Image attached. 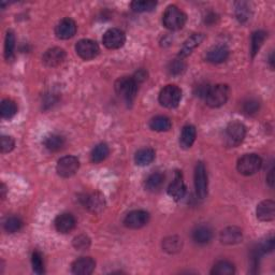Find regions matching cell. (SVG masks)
<instances>
[{
  "label": "cell",
  "mask_w": 275,
  "mask_h": 275,
  "mask_svg": "<svg viewBox=\"0 0 275 275\" xmlns=\"http://www.w3.org/2000/svg\"><path fill=\"white\" fill-rule=\"evenodd\" d=\"M213 238L212 230L208 226H199L192 232V239L198 244H208Z\"/></svg>",
  "instance_id": "cell-23"
},
{
  "label": "cell",
  "mask_w": 275,
  "mask_h": 275,
  "mask_svg": "<svg viewBox=\"0 0 275 275\" xmlns=\"http://www.w3.org/2000/svg\"><path fill=\"white\" fill-rule=\"evenodd\" d=\"M156 5L157 2L153 0H136L131 2V9L138 13L151 12L156 8Z\"/></svg>",
  "instance_id": "cell-30"
},
{
  "label": "cell",
  "mask_w": 275,
  "mask_h": 275,
  "mask_svg": "<svg viewBox=\"0 0 275 275\" xmlns=\"http://www.w3.org/2000/svg\"><path fill=\"white\" fill-rule=\"evenodd\" d=\"M208 173L207 169L202 162H198L195 168V188L196 194L200 199L208 196Z\"/></svg>",
  "instance_id": "cell-8"
},
{
  "label": "cell",
  "mask_w": 275,
  "mask_h": 275,
  "mask_svg": "<svg viewBox=\"0 0 275 275\" xmlns=\"http://www.w3.org/2000/svg\"><path fill=\"white\" fill-rule=\"evenodd\" d=\"M75 224L77 223H75V218L73 217V215L69 213H63L58 215L54 221L56 230L61 233L71 232L74 229Z\"/></svg>",
  "instance_id": "cell-19"
},
{
  "label": "cell",
  "mask_w": 275,
  "mask_h": 275,
  "mask_svg": "<svg viewBox=\"0 0 275 275\" xmlns=\"http://www.w3.org/2000/svg\"><path fill=\"white\" fill-rule=\"evenodd\" d=\"M229 57V49L226 45H216L207 54V61L212 63L224 62Z\"/></svg>",
  "instance_id": "cell-20"
},
{
  "label": "cell",
  "mask_w": 275,
  "mask_h": 275,
  "mask_svg": "<svg viewBox=\"0 0 275 275\" xmlns=\"http://www.w3.org/2000/svg\"><path fill=\"white\" fill-rule=\"evenodd\" d=\"M150 221V214L143 210L132 211L126 215L124 225L130 229H140V228L148 225Z\"/></svg>",
  "instance_id": "cell-11"
},
{
  "label": "cell",
  "mask_w": 275,
  "mask_h": 275,
  "mask_svg": "<svg viewBox=\"0 0 275 275\" xmlns=\"http://www.w3.org/2000/svg\"><path fill=\"white\" fill-rule=\"evenodd\" d=\"M139 83L133 77H122L115 82V92L127 103H132L136 98Z\"/></svg>",
  "instance_id": "cell-1"
},
{
  "label": "cell",
  "mask_w": 275,
  "mask_h": 275,
  "mask_svg": "<svg viewBox=\"0 0 275 275\" xmlns=\"http://www.w3.org/2000/svg\"><path fill=\"white\" fill-rule=\"evenodd\" d=\"M269 62H270L271 68L274 67V57H273V52L270 54V58H269Z\"/></svg>",
  "instance_id": "cell-46"
},
{
  "label": "cell",
  "mask_w": 275,
  "mask_h": 275,
  "mask_svg": "<svg viewBox=\"0 0 275 275\" xmlns=\"http://www.w3.org/2000/svg\"><path fill=\"white\" fill-rule=\"evenodd\" d=\"M171 121L167 116H155L150 121V128L152 130L158 132H165L171 129Z\"/></svg>",
  "instance_id": "cell-24"
},
{
  "label": "cell",
  "mask_w": 275,
  "mask_h": 275,
  "mask_svg": "<svg viewBox=\"0 0 275 275\" xmlns=\"http://www.w3.org/2000/svg\"><path fill=\"white\" fill-rule=\"evenodd\" d=\"M43 145L46 150L50 152H57L62 149V146L65 145V139H63L60 134H50V136L45 137Z\"/></svg>",
  "instance_id": "cell-25"
},
{
  "label": "cell",
  "mask_w": 275,
  "mask_h": 275,
  "mask_svg": "<svg viewBox=\"0 0 275 275\" xmlns=\"http://www.w3.org/2000/svg\"><path fill=\"white\" fill-rule=\"evenodd\" d=\"M102 42L105 48L109 50L120 49L126 42V34L119 28H111L104 32Z\"/></svg>",
  "instance_id": "cell-9"
},
{
  "label": "cell",
  "mask_w": 275,
  "mask_h": 275,
  "mask_svg": "<svg viewBox=\"0 0 275 275\" xmlns=\"http://www.w3.org/2000/svg\"><path fill=\"white\" fill-rule=\"evenodd\" d=\"M99 45L96 41L91 39H82L75 45V52L84 61H91L99 54Z\"/></svg>",
  "instance_id": "cell-10"
},
{
  "label": "cell",
  "mask_w": 275,
  "mask_h": 275,
  "mask_svg": "<svg viewBox=\"0 0 275 275\" xmlns=\"http://www.w3.org/2000/svg\"><path fill=\"white\" fill-rule=\"evenodd\" d=\"M96 268V262L91 257H82L72 263V273L77 275H90Z\"/></svg>",
  "instance_id": "cell-15"
},
{
  "label": "cell",
  "mask_w": 275,
  "mask_h": 275,
  "mask_svg": "<svg viewBox=\"0 0 275 275\" xmlns=\"http://www.w3.org/2000/svg\"><path fill=\"white\" fill-rule=\"evenodd\" d=\"M203 39H204L203 33H194V34H192V36H190L184 42L182 49L180 50L179 56L181 58H184V57L188 56L189 54H191V52L194 51L197 48V46H199V44L202 42Z\"/></svg>",
  "instance_id": "cell-21"
},
{
  "label": "cell",
  "mask_w": 275,
  "mask_h": 275,
  "mask_svg": "<svg viewBox=\"0 0 275 275\" xmlns=\"http://www.w3.org/2000/svg\"><path fill=\"white\" fill-rule=\"evenodd\" d=\"M163 181H165V177L161 173H152L145 181V188L150 191L158 190L163 184Z\"/></svg>",
  "instance_id": "cell-31"
},
{
  "label": "cell",
  "mask_w": 275,
  "mask_h": 275,
  "mask_svg": "<svg viewBox=\"0 0 275 275\" xmlns=\"http://www.w3.org/2000/svg\"><path fill=\"white\" fill-rule=\"evenodd\" d=\"M83 204L92 213H100L105 208V199L99 192H92L83 198Z\"/></svg>",
  "instance_id": "cell-14"
},
{
  "label": "cell",
  "mask_w": 275,
  "mask_h": 275,
  "mask_svg": "<svg viewBox=\"0 0 275 275\" xmlns=\"http://www.w3.org/2000/svg\"><path fill=\"white\" fill-rule=\"evenodd\" d=\"M229 97V87L225 84L211 86L206 96V102L211 108H219L224 105Z\"/></svg>",
  "instance_id": "cell-3"
},
{
  "label": "cell",
  "mask_w": 275,
  "mask_h": 275,
  "mask_svg": "<svg viewBox=\"0 0 275 275\" xmlns=\"http://www.w3.org/2000/svg\"><path fill=\"white\" fill-rule=\"evenodd\" d=\"M3 227L7 232L15 233L22 229L23 221L19 217H16V216H11V217H8L7 220L4 221Z\"/></svg>",
  "instance_id": "cell-35"
},
{
  "label": "cell",
  "mask_w": 275,
  "mask_h": 275,
  "mask_svg": "<svg viewBox=\"0 0 275 275\" xmlns=\"http://www.w3.org/2000/svg\"><path fill=\"white\" fill-rule=\"evenodd\" d=\"M261 158L257 154H246L238 160L237 169L243 175H253L260 170Z\"/></svg>",
  "instance_id": "cell-6"
},
{
  "label": "cell",
  "mask_w": 275,
  "mask_h": 275,
  "mask_svg": "<svg viewBox=\"0 0 275 275\" xmlns=\"http://www.w3.org/2000/svg\"><path fill=\"white\" fill-rule=\"evenodd\" d=\"M182 240H180L178 237H170L167 238L162 243V247L168 253H177L182 246Z\"/></svg>",
  "instance_id": "cell-34"
},
{
  "label": "cell",
  "mask_w": 275,
  "mask_h": 275,
  "mask_svg": "<svg viewBox=\"0 0 275 275\" xmlns=\"http://www.w3.org/2000/svg\"><path fill=\"white\" fill-rule=\"evenodd\" d=\"M260 104L255 99H248L243 103V112L246 115H254L259 111Z\"/></svg>",
  "instance_id": "cell-38"
},
{
  "label": "cell",
  "mask_w": 275,
  "mask_h": 275,
  "mask_svg": "<svg viewBox=\"0 0 275 275\" xmlns=\"http://www.w3.org/2000/svg\"><path fill=\"white\" fill-rule=\"evenodd\" d=\"M187 21V16L177 5H169L162 15L163 26L170 31H180L182 29Z\"/></svg>",
  "instance_id": "cell-2"
},
{
  "label": "cell",
  "mask_w": 275,
  "mask_h": 275,
  "mask_svg": "<svg viewBox=\"0 0 275 275\" xmlns=\"http://www.w3.org/2000/svg\"><path fill=\"white\" fill-rule=\"evenodd\" d=\"M15 142L12 137L9 136H2L1 137V152L4 153H9V152L14 149Z\"/></svg>",
  "instance_id": "cell-41"
},
{
  "label": "cell",
  "mask_w": 275,
  "mask_h": 275,
  "mask_svg": "<svg viewBox=\"0 0 275 275\" xmlns=\"http://www.w3.org/2000/svg\"><path fill=\"white\" fill-rule=\"evenodd\" d=\"M15 48V37L14 33L9 31L7 32V36H5V41H4V56L7 60L13 55V51Z\"/></svg>",
  "instance_id": "cell-36"
},
{
  "label": "cell",
  "mask_w": 275,
  "mask_h": 275,
  "mask_svg": "<svg viewBox=\"0 0 275 275\" xmlns=\"http://www.w3.org/2000/svg\"><path fill=\"white\" fill-rule=\"evenodd\" d=\"M109 154H110L109 146L105 143H99L92 151V154H91L92 161L95 163L101 162L109 156Z\"/></svg>",
  "instance_id": "cell-27"
},
{
  "label": "cell",
  "mask_w": 275,
  "mask_h": 275,
  "mask_svg": "<svg viewBox=\"0 0 275 275\" xmlns=\"http://www.w3.org/2000/svg\"><path fill=\"white\" fill-rule=\"evenodd\" d=\"M267 182L269 185H270V187H273V185H274V169H271L270 172H269L268 177H267Z\"/></svg>",
  "instance_id": "cell-44"
},
{
  "label": "cell",
  "mask_w": 275,
  "mask_h": 275,
  "mask_svg": "<svg viewBox=\"0 0 275 275\" xmlns=\"http://www.w3.org/2000/svg\"><path fill=\"white\" fill-rule=\"evenodd\" d=\"M1 198L2 199H4V197H5V192H7V187H5V185L4 184H1Z\"/></svg>",
  "instance_id": "cell-45"
},
{
  "label": "cell",
  "mask_w": 275,
  "mask_h": 275,
  "mask_svg": "<svg viewBox=\"0 0 275 275\" xmlns=\"http://www.w3.org/2000/svg\"><path fill=\"white\" fill-rule=\"evenodd\" d=\"M267 38V32L263 31H255L251 36V56L255 57L257 53L259 52L263 42Z\"/></svg>",
  "instance_id": "cell-33"
},
{
  "label": "cell",
  "mask_w": 275,
  "mask_h": 275,
  "mask_svg": "<svg viewBox=\"0 0 275 275\" xmlns=\"http://www.w3.org/2000/svg\"><path fill=\"white\" fill-rule=\"evenodd\" d=\"M80 168V161L74 156H65L61 158L57 162L56 171L61 178H71L78 172Z\"/></svg>",
  "instance_id": "cell-7"
},
{
  "label": "cell",
  "mask_w": 275,
  "mask_h": 275,
  "mask_svg": "<svg viewBox=\"0 0 275 275\" xmlns=\"http://www.w3.org/2000/svg\"><path fill=\"white\" fill-rule=\"evenodd\" d=\"M17 112L16 103L11 99H3L1 105H0V114L2 119H12Z\"/></svg>",
  "instance_id": "cell-28"
},
{
  "label": "cell",
  "mask_w": 275,
  "mask_h": 275,
  "mask_svg": "<svg viewBox=\"0 0 275 275\" xmlns=\"http://www.w3.org/2000/svg\"><path fill=\"white\" fill-rule=\"evenodd\" d=\"M236 16L240 23H246L250 20L251 11L247 2H237L236 3Z\"/></svg>",
  "instance_id": "cell-32"
},
{
  "label": "cell",
  "mask_w": 275,
  "mask_h": 275,
  "mask_svg": "<svg viewBox=\"0 0 275 275\" xmlns=\"http://www.w3.org/2000/svg\"><path fill=\"white\" fill-rule=\"evenodd\" d=\"M220 242L226 245H235L243 240L242 230L238 227H228L220 232Z\"/></svg>",
  "instance_id": "cell-17"
},
{
  "label": "cell",
  "mask_w": 275,
  "mask_h": 275,
  "mask_svg": "<svg viewBox=\"0 0 275 275\" xmlns=\"http://www.w3.org/2000/svg\"><path fill=\"white\" fill-rule=\"evenodd\" d=\"M73 246L79 250H85L91 246V239L84 235L75 237L73 239Z\"/></svg>",
  "instance_id": "cell-39"
},
{
  "label": "cell",
  "mask_w": 275,
  "mask_h": 275,
  "mask_svg": "<svg viewBox=\"0 0 275 275\" xmlns=\"http://www.w3.org/2000/svg\"><path fill=\"white\" fill-rule=\"evenodd\" d=\"M245 136H246V127L242 122H230L225 131V143L229 148H236L243 142Z\"/></svg>",
  "instance_id": "cell-4"
},
{
  "label": "cell",
  "mask_w": 275,
  "mask_h": 275,
  "mask_svg": "<svg viewBox=\"0 0 275 275\" xmlns=\"http://www.w3.org/2000/svg\"><path fill=\"white\" fill-rule=\"evenodd\" d=\"M65 60H66V52L61 48H53L48 50L44 53L42 57L44 65L50 68H54L61 65Z\"/></svg>",
  "instance_id": "cell-13"
},
{
  "label": "cell",
  "mask_w": 275,
  "mask_h": 275,
  "mask_svg": "<svg viewBox=\"0 0 275 275\" xmlns=\"http://www.w3.org/2000/svg\"><path fill=\"white\" fill-rule=\"evenodd\" d=\"M274 248V239L270 238V239H267L265 242L260 244V246L258 247V249L260 250L261 254H265V253H269V251H272Z\"/></svg>",
  "instance_id": "cell-42"
},
{
  "label": "cell",
  "mask_w": 275,
  "mask_h": 275,
  "mask_svg": "<svg viewBox=\"0 0 275 275\" xmlns=\"http://www.w3.org/2000/svg\"><path fill=\"white\" fill-rule=\"evenodd\" d=\"M155 151L152 149H142L138 151L134 156V161L138 166H148L155 159Z\"/></svg>",
  "instance_id": "cell-26"
},
{
  "label": "cell",
  "mask_w": 275,
  "mask_h": 275,
  "mask_svg": "<svg viewBox=\"0 0 275 275\" xmlns=\"http://www.w3.org/2000/svg\"><path fill=\"white\" fill-rule=\"evenodd\" d=\"M196 136H197L196 128L192 125H186L182 129V133H181V137H180L181 146H182L184 150L190 149L192 144L195 143Z\"/></svg>",
  "instance_id": "cell-22"
},
{
  "label": "cell",
  "mask_w": 275,
  "mask_h": 275,
  "mask_svg": "<svg viewBox=\"0 0 275 275\" xmlns=\"http://www.w3.org/2000/svg\"><path fill=\"white\" fill-rule=\"evenodd\" d=\"M210 87H211V86L208 85V84H201V85H199V86L197 87V96L206 98L207 93H208V92H209V90H210Z\"/></svg>",
  "instance_id": "cell-43"
},
{
  "label": "cell",
  "mask_w": 275,
  "mask_h": 275,
  "mask_svg": "<svg viewBox=\"0 0 275 275\" xmlns=\"http://www.w3.org/2000/svg\"><path fill=\"white\" fill-rule=\"evenodd\" d=\"M257 218L261 221H271L275 217V203L272 200L260 202L256 209Z\"/></svg>",
  "instance_id": "cell-16"
},
{
  "label": "cell",
  "mask_w": 275,
  "mask_h": 275,
  "mask_svg": "<svg viewBox=\"0 0 275 275\" xmlns=\"http://www.w3.org/2000/svg\"><path fill=\"white\" fill-rule=\"evenodd\" d=\"M186 68L185 62L182 60H174L169 65V72L173 75H179L182 73Z\"/></svg>",
  "instance_id": "cell-40"
},
{
  "label": "cell",
  "mask_w": 275,
  "mask_h": 275,
  "mask_svg": "<svg viewBox=\"0 0 275 275\" xmlns=\"http://www.w3.org/2000/svg\"><path fill=\"white\" fill-rule=\"evenodd\" d=\"M235 266L231 262L227 260H221L218 261L216 265L213 267L211 273L214 275H232L235 274Z\"/></svg>",
  "instance_id": "cell-29"
},
{
  "label": "cell",
  "mask_w": 275,
  "mask_h": 275,
  "mask_svg": "<svg viewBox=\"0 0 275 275\" xmlns=\"http://www.w3.org/2000/svg\"><path fill=\"white\" fill-rule=\"evenodd\" d=\"M31 265L33 272L37 274H43L44 273V262L42 259V255L39 251H33L31 256Z\"/></svg>",
  "instance_id": "cell-37"
},
{
  "label": "cell",
  "mask_w": 275,
  "mask_h": 275,
  "mask_svg": "<svg viewBox=\"0 0 275 275\" xmlns=\"http://www.w3.org/2000/svg\"><path fill=\"white\" fill-rule=\"evenodd\" d=\"M159 102L168 109L177 108L182 99V90L177 85H167L159 92Z\"/></svg>",
  "instance_id": "cell-5"
},
{
  "label": "cell",
  "mask_w": 275,
  "mask_h": 275,
  "mask_svg": "<svg viewBox=\"0 0 275 275\" xmlns=\"http://www.w3.org/2000/svg\"><path fill=\"white\" fill-rule=\"evenodd\" d=\"M186 192V186L184 184L182 173L177 172L173 182L170 184L168 188V194L170 197H172L174 200H181L184 198Z\"/></svg>",
  "instance_id": "cell-18"
},
{
  "label": "cell",
  "mask_w": 275,
  "mask_h": 275,
  "mask_svg": "<svg viewBox=\"0 0 275 275\" xmlns=\"http://www.w3.org/2000/svg\"><path fill=\"white\" fill-rule=\"evenodd\" d=\"M77 32V24L72 19H62L55 27V34L58 39L68 40Z\"/></svg>",
  "instance_id": "cell-12"
}]
</instances>
